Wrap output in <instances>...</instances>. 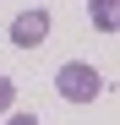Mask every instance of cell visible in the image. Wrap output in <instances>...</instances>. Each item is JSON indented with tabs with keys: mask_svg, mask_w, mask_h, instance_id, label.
Masks as SVG:
<instances>
[{
	"mask_svg": "<svg viewBox=\"0 0 120 125\" xmlns=\"http://www.w3.org/2000/svg\"><path fill=\"white\" fill-rule=\"evenodd\" d=\"M55 93L71 98V103H98L104 76H98V65H87V60H66V65L55 71Z\"/></svg>",
	"mask_w": 120,
	"mask_h": 125,
	"instance_id": "cell-1",
	"label": "cell"
},
{
	"mask_svg": "<svg viewBox=\"0 0 120 125\" xmlns=\"http://www.w3.org/2000/svg\"><path fill=\"white\" fill-rule=\"evenodd\" d=\"M44 38H49V11H44V6H33V11H22V16L11 22V44H16V49H38Z\"/></svg>",
	"mask_w": 120,
	"mask_h": 125,
	"instance_id": "cell-2",
	"label": "cell"
},
{
	"mask_svg": "<svg viewBox=\"0 0 120 125\" xmlns=\"http://www.w3.org/2000/svg\"><path fill=\"white\" fill-rule=\"evenodd\" d=\"M87 16H93V27H98V33H115V27H120V0H93Z\"/></svg>",
	"mask_w": 120,
	"mask_h": 125,
	"instance_id": "cell-3",
	"label": "cell"
},
{
	"mask_svg": "<svg viewBox=\"0 0 120 125\" xmlns=\"http://www.w3.org/2000/svg\"><path fill=\"white\" fill-rule=\"evenodd\" d=\"M11 98H16V87H11V76H0V114H11Z\"/></svg>",
	"mask_w": 120,
	"mask_h": 125,
	"instance_id": "cell-4",
	"label": "cell"
},
{
	"mask_svg": "<svg viewBox=\"0 0 120 125\" xmlns=\"http://www.w3.org/2000/svg\"><path fill=\"white\" fill-rule=\"evenodd\" d=\"M6 125H38V114H11Z\"/></svg>",
	"mask_w": 120,
	"mask_h": 125,
	"instance_id": "cell-5",
	"label": "cell"
}]
</instances>
